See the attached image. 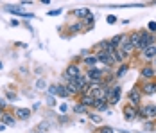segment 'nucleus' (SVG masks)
<instances>
[{
  "instance_id": "2",
  "label": "nucleus",
  "mask_w": 156,
  "mask_h": 133,
  "mask_svg": "<svg viewBox=\"0 0 156 133\" xmlns=\"http://www.w3.org/2000/svg\"><path fill=\"white\" fill-rule=\"evenodd\" d=\"M138 119L147 120V119H154L156 120V104H144L142 108H138Z\"/></svg>"
},
{
  "instance_id": "32",
  "label": "nucleus",
  "mask_w": 156,
  "mask_h": 133,
  "mask_svg": "<svg viewBox=\"0 0 156 133\" xmlns=\"http://www.w3.org/2000/svg\"><path fill=\"white\" fill-rule=\"evenodd\" d=\"M59 110H61L63 113H65V112H66V110H68V106H66V104H61V106H59Z\"/></svg>"
},
{
  "instance_id": "18",
  "label": "nucleus",
  "mask_w": 156,
  "mask_h": 133,
  "mask_svg": "<svg viewBox=\"0 0 156 133\" xmlns=\"http://www.w3.org/2000/svg\"><path fill=\"white\" fill-rule=\"evenodd\" d=\"M0 120H2L4 124H7V126H15L16 124V119L13 117L9 112H5V110H4V113H2V119H0Z\"/></svg>"
},
{
  "instance_id": "22",
  "label": "nucleus",
  "mask_w": 156,
  "mask_h": 133,
  "mask_svg": "<svg viewBox=\"0 0 156 133\" xmlns=\"http://www.w3.org/2000/svg\"><path fill=\"white\" fill-rule=\"evenodd\" d=\"M94 22H95V18H94V15L86 16V18H84V29H86V31L94 29Z\"/></svg>"
},
{
  "instance_id": "31",
  "label": "nucleus",
  "mask_w": 156,
  "mask_h": 133,
  "mask_svg": "<svg viewBox=\"0 0 156 133\" xmlns=\"http://www.w3.org/2000/svg\"><path fill=\"white\" fill-rule=\"evenodd\" d=\"M115 22H117V16H111V15H109L108 16V24H115Z\"/></svg>"
},
{
  "instance_id": "16",
  "label": "nucleus",
  "mask_w": 156,
  "mask_h": 133,
  "mask_svg": "<svg viewBox=\"0 0 156 133\" xmlns=\"http://www.w3.org/2000/svg\"><path fill=\"white\" fill-rule=\"evenodd\" d=\"M15 115L20 119V120H27V119L31 117V110H29V108H16Z\"/></svg>"
},
{
  "instance_id": "29",
  "label": "nucleus",
  "mask_w": 156,
  "mask_h": 133,
  "mask_svg": "<svg viewBox=\"0 0 156 133\" xmlns=\"http://www.w3.org/2000/svg\"><path fill=\"white\" fill-rule=\"evenodd\" d=\"M47 15L48 16H58V15H61V9H52V11H48Z\"/></svg>"
},
{
  "instance_id": "8",
  "label": "nucleus",
  "mask_w": 156,
  "mask_h": 133,
  "mask_svg": "<svg viewBox=\"0 0 156 133\" xmlns=\"http://www.w3.org/2000/svg\"><path fill=\"white\" fill-rule=\"evenodd\" d=\"M5 11H7V13H13V15L22 16V18H32L31 13L23 11V7H22V6H5Z\"/></svg>"
},
{
  "instance_id": "5",
  "label": "nucleus",
  "mask_w": 156,
  "mask_h": 133,
  "mask_svg": "<svg viewBox=\"0 0 156 133\" xmlns=\"http://www.w3.org/2000/svg\"><path fill=\"white\" fill-rule=\"evenodd\" d=\"M104 74H106V72L101 70V68H97V67H90L88 72H86L90 83H94V81H104Z\"/></svg>"
},
{
  "instance_id": "4",
  "label": "nucleus",
  "mask_w": 156,
  "mask_h": 133,
  "mask_svg": "<svg viewBox=\"0 0 156 133\" xmlns=\"http://www.w3.org/2000/svg\"><path fill=\"white\" fill-rule=\"evenodd\" d=\"M120 94H122V88H120L119 85L108 87V95H106L108 103H109V104H117L119 101H120Z\"/></svg>"
},
{
  "instance_id": "3",
  "label": "nucleus",
  "mask_w": 156,
  "mask_h": 133,
  "mask_svg": "<svg viewBox=\"0 0 156 133\" xmlns=\"http://www.w3.org/2000/svg\"><path fill=\"white\" fill-rule=\"evenodd\" d=\"M81 74H83V70H81V67H79L77 63H70V65L66 67L65 74H63V79H65V81H72V79L79 77Z\"/></svg>"
},
{
  "instance_id": "12",
  "label": "nucleus",
  "mask_w": 156,
  "mask_h": 133,
  "mask_svg": "<svg viewBox=\"0 0 156 133\" xmlns=\"http://www.w3.org/2000/svg\"><path fill=\"white\" fill-rule=\"evenodd\" d=\"M48 92L52 95H59V97H68V92H66V87L65 85H52Z\"/></svg>"
},
{
  "instance_id": "35",
  "label": "nucleus",
  "mask_w": 156,
  "mask_h": 133,
  "mask_svg": "<svg viewBox=\"0 0 156 133\" xmlns=\"http://www.w3.org/2000/svg\"><path fill=\"white\" fill-rule=\"evenodd\" d=\"M2 113H4V108H0V119H2Z\"/></svg>"
},
{
  "instance_id": "36",
  "label": "nucleus",
  "mask_w": 156,
  "mask_h": 133,
  "mask_svg": "<svg viewBox=\"0 0 156 133\" xmlns=\"http://www.w3.org/2000/svg\"><path fill=\"white\" fill-rule=\"evenodd\" d=\"M41 2H43V4H50V0H41Z\"/></svg>"
},
{
  "instance_id": "20",
  "label": "nucleus",
  "mask_w": 156,
  "mask_h": 133,
  "mask_svg": "<svg viewBox=\"0 0 156 133\" xmlns=\"http://www.w3.org/2000/svg\"><path fill=\"white\" fill-rule=\"evenodd\" d=\"M83 61H84V67H95L97 63H99V59H97V54H90V56H86V58H83Z\"/></svg>"
},
{
  "instance_id": "9",
  "label": "nucleus",
  "mask_w": 156,
  "mask_h": 133,
  "mask_svg": "<svg viewBox=\"0 0 156 133\" xmlns=\"http://www.w3.org/2000/svg\"><path fill=\"white\" fill-rule=\"evenodd\" d=\"M154 58H156V43L149 45V47H145L142 50V59L144 61H153Z\"/></svg>"
},
{
  "instance_id": "17",
  "label": "nucleus",
  "mask_w": 156,
  "mask_h": 133,
  "mask_svg": "<svg viewBox=\"0 0 156 133\" xmlns=\"http://www.w3.org/2000/svg\"><path fill=\"white\" fill-rule=\"evenodd\" d=\"M72 15L76 16V18H79V20H84L86 16H90L92 13H90V9H86V7H81V9H74V11H72Z\"/></svg>"
},
{
  "instance_id": "10",
  "label": "nucleus",
  "mask_w": 156,
  "mask_h": 133,
  "mask_svg": "<svg viewBox=\"0 0 156 133\" xmlns=\"http://www.w3.org/2000/svg\"><path fill=\"white\" fill-rule=\"evenodd\" d=\"M142 94H144V95H154L156 94V81L147 79V81L142 85Z\"/></svg>"
},
{
  "instance_id": "13",
  "label": "nucleus",
  "mask_w": 156,
  "mask_h": 133,
  "mask_svg": "<svg viewBox=\"0 0 156 133\" xmlns=\"http://www.w3.org/2000/svg\"><path fill=\"white\" fill-rule=\"evenodd\" d=\"M119 49H120V50H124L127 56H129V54H131V52L135 50V45L131 43V40H129V36H127V34L124 36V40L120 42V47H119Z\"/></svg>"
},
{
  "instance_id": "37",
  "label": "nucleus",
  "mask_w": 156,
  "mask_h": 133,
  "mask_svg": "<svg viewBox=\"0 0 156 133\" xmlns=\"http://www.w3.org/2000/svg\"><path fill=\"white\" fill-rule=\"evenodd\" d=\"M0 68H2V63H0Z\"/></svg>"
},
{
  "instance_id": "25",
  "label": "nucleus",
  "mask_w": 156,
  "mask_h": 133,
  "mask_svg": "<svg viewBox=\"0 0 156 133\" xmlns=\"http://www.w3.org/2000/svg\"><path fill=\"white\" fill-rule=\"evenodd\" d=\"M70 29H72V32H79L81 29H84V22H77V24H76V25H72Z\"/></svg>"
},
{
  "instance_id": "24",
  "label": "nucleus",
  "mask_w": 156,
  "mask_h": 133,
  "mask_svg": "<svg viewBox=\"0 0 156 133\" xmlns=\"http://www.w3.org/2000/svg\"><path fill=\"white\" fill-rule=\"evenodd\" d=\"M127 70H129V65H127V63H122V65H120V68L117 70V74H115V76H117V77H122Z\"/></svg>"
},
{
  "instance_id": "1",
  "label": "nucleus",
  "mask_w": 156,
  "mask_h": 133,
  "mask_svg": "<svg viewBox=\"0 0 156 133\" xmlns=\"http://www.w3.org/2000/svg\"><path fill=\"white\" fill-rule=\"evenodd\" d=\"M156 42V36L151 32V31H140V40H138V43H136V50H144L145 47H149V45H153Z\"/></svg>"
},
{
  "instance_id": "28",
  "label": "nucleus",
  "mask_w": 156,
  "mask_h": 133,
  "mask_svg": "<svg viewBox=\"0 0 156 133\" xmlns=\"http://www.w3.org/2000/svg\"><path fill=\"white\" fill-rule=\"evenodd\" d=\"M88 115H90V119H92L94 122H97V124H99V122L102 120V119H101V115H95V113H88Z\"/></svg>"
},
{
  "instance_id": "33",
  "label": "nucleus",
  "mask_w": 156,
  "mask_h": 133,
  "mask_svg": "<svg viewBox=\"0 0 156 133\" xmlns=\"http://www.w3.org/2000/svg\"><path fill=\"white\" fill-rule=\"evenodd\" d=\"M48 104H50V106H54V104H56V101H54V97H48Z\"/></svg>"
},
{
  "instance_id": "27",
  "label": "nucleus",
  "mask_w": 156,
  "mask_h": 133,
  "mask_svg": "<svg viewBox=\"0 0 156 133\" xmlns=\"http://www.w3.org/2000/svg\"><path fill=\"white\" fill-rule=\"evenodd\" d=\"M99 133H115V130H113V128H109V126H104V128H101V130H99Z\"/></svg>"
},
{
  "instance_id": "6",
  "label": "nucleus",
  "mask_w": 156,
  "mask_h": 133,
  "mask_svg": "<svg viewBox=\"0 0 156 133\" xmlns=\"http://www.w3.org/2000/svg\"><path fill=\"white\" fill-rule=\"evenodd\" d=\"M127 99H129V103L131 104L140 106V103H142V88H138V87L131 88L129 92H127Z\"/></svg>"
},
{
  "instance_id": "21",
  "label": "nucleus",
  "mask_w": 156,
  "mask_h": 133,
  "mask_svg": "<svg viewBox=\"0 0 156 133\" xmlns=\"http://www.w3.org/2000/svg\"><path fill=\"white\" fill-rule=\"evenodd\" d=\"M74 112H76V113H81V115H83V113H84V115H88V106H84L83 103H79V104L74 106Z\"/></svg>"
},
{
  "instance_id": "26",
  "label": "nucleus",
  "mask_w": 156,
  "mask_h": 133,
  "mask_svg": "<svg viewBox=\"0 0 156 133\" xmlns=\"http://www.w3.org/2000/svg\"><path fill=\"white\" fill-rule=\"evenodd\" d=\"M147 31H151L153 34H156V22H149L147 24Z\"/></svg>"
},
{
  "instance_id": "11",
  "label": "nucleus",
  "mask_w": 156,
  "mask_h": 133,
  "mask_svg": "<svg viewBox=\"0 0 156 133\" xmlns=\"http://www.w3.org/2000/svg\"><path fill=\"white\" fill-rule=\"evenodd\" d=\"M140 76L144 79H154L156 77V68L151 67V65H144L140 68Z\"/></svg>"
},
{
  "instance_id": "23",
  "label": "nucleus",
  "mask_w": 156,
  "mask_h": 133,
  "mask_svg": "<svg viewBox=\"0 0 156 133\" xmlns=\"http://www.w3.org/2000/svg\"><path fill=\"white\" fill-rule=\"evenodd\" d=\"M129 36V40H131V43L136 47V43H138V40H140V31H135V32H129L127 34Z\"/></svg>"
},
{
  "instance_id": "14",
  "label": "nucleus",
  "mask_w": 156,
  "mask_h": 133,
  "mask_svg": "<svg viewBox=\"0 0 156 133\" xmlns=\"http://www.w3.org/2000/svg\"><path fill=\"white\" fill-rule=\"evenodd\" d=\"M79 103H83L84 106H88V108H92L95 103V97L90 94V92H86V94H81L79 95Z\"/></svg>"
},
{
  "instance_id": "19",
  "label": "nucleus",
  "mask_w": 156,
  "mask_h": 133,
  "mask_svg": "<svg viewBox=\"0 0 156 133\" xmlns=\"http://www.w3.org/2000/svg\"><path fill=\"white\" fill-rule=\"evenodd\" d=\"M66 92H68V95H79V87L74 83V81H66Z\"/></svg>"
},
{
  "instance_id": "15",
  "label": "nucleus",
  "mask_w": 156,
  "mask_h": 133,
  "mask_svg": "<svg viewBox=\"0 0 156 133\" xmlns=\"http://www.w3.org/2000/svg\"><path fill=\"white\" fill-rule=\"evenodd\" d=\"M109 106V103H108V99L106 97H99V99H95V103H94V110H99V112H104L106 108Z\"/></svg>"
},
{
  "instance_id": "34",
  "label": "nucleus",
  "mask_w": 156,
  "mask_h": 133,
  "mask_svg": "<svg viewBox=\"0 0 156 133\" xmlns=\"http://www.w3.org/2000/svg\"><path fill=\"white\" fill-rule=\"evenodd\" d=\"M0 108H5V101H4L2 97H0Z\"/></svg>"
},
{
  "instance_id": "7",
  "label": "nucleus",
  "mask_w": 156,
  "mask_h": 133,
  "mask_svg": "<svg viewBox=\"0 0 156 133\" xmlns=\"http://www.w3.org/2000/svg\"><path fill=\"white\" fill-rule=\"evenodd\" d=\"M138 115V106H135V104L127 103L124 106V119L126 120H133V119H136Z\"/></svg>"
},
{
  "instance_id": "30",
  "label": "nucleus",
  "mask_w": 156,
  "mask_h": 133,
  "mask_svg": "<svg viewBox=\"0 0 156 133\" xmlns=\"http://www.w3.org/2000/svg\"><path fill=\"white\" fill-rule=\"evenodd\" d=\"M36 88H45V81H43V79L38 81V83H36Z\"/></svg>"
}]
</instances>
